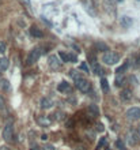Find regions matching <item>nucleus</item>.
Masks as SVG:
<instances>
[{"label":"nucleus","mask_w":140,"mask_h":150,"mask_svg":"<svg viewBox=\"0 0 140 150\" xmlns=\"http://www.w3.org/2000/svg\"><path fill=\"white\" fill-rule=\"evenodd\" d=\"M10 66V62L7 57H0V71H5Z\"/></svg>","instance_id":"2eb2a0df"},{"label":"nucleus","mask_w":140,"mask_h":150,"mask_svg":"<svg viewBox=\"0 0 140 150\" xmlns=\"http://www.w3.org/2000/svg\"><path fill=\"white\" fill-rule=\"evenodd\" d=\"M127 117L129 120H139L140 119V108H129L127 111Z\"/></svg>","instance_id":"423d86ee"},{"label":"nucleus","mask_w":140,"mask_h":150,"mask_svg":"<svg viewBox=\"0 0 140 150\" xmlns=\"http://www.w3.org/2000/svg\"><path fill=\"white\" fill-rule=\"evenodd\" d=\"M0 150H10V149H8L7 146H1V147H0Z\"/></svg>","instance_id":"473e14b6"},{"label":"nucleus","mask_w":140,"mask_h":150,"mask_svg":"<svg viewBox=\"0 0 140 150\" xmlns=\"http://www.w3.org/2000/svg\"><path fill=\"white\" fill-rule=\"evenodd\" d=\"M120 97H121L122 101H129V100L132 98V92H131L129 89H124V90H121Z\"/></svg>","instance_id":"ddd939ff"},{"label":"nucleus","mask_w":140,"mask_h":150,"mask_svg":"<svg viewBox=\"0 0 140 150\" xmlns=\"http://www.w3.org/2000/svg\"><path fill=\"white\" fill-rule=\"evenodd\" d=\"M124 82H125V78L124 77H117V79H116V85H117V86H122V85H124Z\"/></svg>","instance_id":"6ab92c4d"},{"label":"nucleus","mask_w":140,"mask_h":150,"mask_svg":"<svg viewBox=\"0 0 140 150\" xmlns=\"http://www.w3.org/2000/svg\"><path fill=\"white\" fill-rule=\"evenodd\" d=\"M73 79H75V85H76V88L80 90V92H83V93H87L88 90L91 89V83L88 82L86 78H83L82 75H72Z\"/></svg>","instance_id":"f257e3e1"},{"label":"nucleus","mask_w":140,"mask_h":150,"mask_svg":"<svg viewBox=\"0 0 140 150\" xmlns=\"http://www.w3.org/2000/svg\"><path fill=\"white\" fill-rule=\"evenodd\" d=\"M76 150H86V146H83V145H78V146H76Z\"/></svg>","instance_id":"7c9ffc66"},{"label":"nucleus","mask_w":140,"mask_h":150,"mask_svg":"<svg viewBox=\"0 0 140 150\" xmlns=\"http://www.w3.org/2000/svg\"><path fill=\"white\" fill-rule=\"evenodd\" d=\"M42 150H55V147H53L52 145H45L42 147Z\"/></svg>","instance_id":"cd10ccee"},{"label":"nucleus","mask_w":140,"mask_h":150,"mask_svg":"<svg viewBox=\"0 0 140 150\" xmlns=\"http://www.w3.org/2000/svg\"><path fill=\"white\" fill-rule=\"evenodd\" d=\"M41 49L40 48H34V49H31L30 53H29V56H27V64H34V63L40 59L41 56Z\"/></svg>","instance_id":"20e7f679"},{"label":"nucleus","mask_w":140,"mask_h":150,"mask_svg":"<svg viewBox=\"0 0 140 150\" xmlns=\"http://www.w3.org/2000/svg\"><path fill=\"white\" fill-rule=\"evenodd\" d=\"M93 71L95 75H102L104 74V70H102V67L99 66L98 63H93Z\"/></svg>","instance_id":"dca6fc26"},{"label":"nucleus","mask_w":140,"mask_h":150,"mask_svg":"<svg viewBox=\"0 0 140 150\" xmlns=\"http://www.w3.org/2000/svg\"><path fill=\"white\" fill-rule=\"evenodd\" d=\"M116 146H117V147H118L120 150H127V149H125V145H124V142H122V140H121V139L116 140Z\"/></svg>","instance_id":"412c9836"},{"label":"nucleus","mask_w":140,"mask_h":150,"mask_svg":"<svg viewBox=\"0 0 140 150\" xmlns=\"http://www.w3.org/2000/svg\"><path fill=\"white\" fill-rule=\"evenodd\" d=\"M49 66L53 70H59L61 67V62H60V59L56 55H52V56H49Z\"/></svg>","instance_id":"0eeeda50"},{"label":"nucleus","mask_w":140,"mask_h":150,"mask_svg":"<svg viewBox=\"0 0 140 150\" xmlns=\"http://www.w3.org/2000/svg\"><path fill=\"white\" fill-rule=\"evenodd\" d=\"M7 51V45L4 41H0V53H4Z\"/></svg>","instance_id":"5701e85b"},{"label":"nucleus","mask_w":140,"mask_h":150,"mask_svg":"<svg viewBox=\"0 0 140 150\" xmlns=\"http://www.w3.org/2000/svg\"><path fill=\"white\" fill-rule=\"evenodd\" d=\"M68 60H69V62H72V63H76V62H78V56L71 53V55H68Z\"/></svg>","instance_id":"b1692460"},{"label":"nucleus","mask_w":140,"mask_h":150,"mask_svg":"<svg viewBox=\"0 0 140 150\" xmlns=\"http://www.w3.org/2000/svg\"><path fill=\"white\" fill-rule=\"evenodd\" d=\"M80 68H82L83 71H86V73H88V66H87V63H82V64H80Z\"/></svg>","instance_id":"a878e982"},{"label":"nucleus","mask_w":140,"mask_h":150,"mask_svg":"<svg viewBox=\"0 0 140 150\" xmlns=\"http://www.w3.org/2000/svg\"><path fill=\"white\" fill-rule=\"evenodd\" d=\"M120 23H121V26H124V27H131L132 26V23H133V21H132V18H129V16H121V19H120Z\"/></svg>","instance_id":"4468645a"},{"label":"nucleus","mask_w":140,"mask_h":150,"mask_svg":"<svg viewBox=\"0 0 140 150\" xmlns=\"http://www.w3.org/2000/svg\"><path fill=\"white\" fill-rule=\"evenodd\" d=\"M37 123L42 127H49V126L52 124V120L49 119L48 116H40L38 119H37Z\"/></svg>","instance_id":"1a4fd4ad"},{"label":"nucleus","mask_w":140,"mask_h":150,"mask_svg":"<svg viewBox=\"0 0 140 150\" xmlns=\"http://www.w3.org/2000/svg\"><path fill=\"white\" fill-rule=\"evenodd\" d=\"M4 108V98L0 96V109H3Z\"/></svg>","instance_id":"c85d7f7f"},{"label":"nucleus","mask_w":140,"mask_h":150,"mask_svg":"<svg viewBox=\"0 0 140 150\" xmlns=\"http://www.w3.org/2000/svg\"><path fill=\"white\" fill-rule=\"evenodd\" d=\"M65 124H67L68 128H72V127H73V120H71V119L67 120V123H65Z\"/></svg>","instance_id":"bb28decb"},{"label":"nucleus","mask_w":140,"mask_h":150,"mask_svg":"<svg viewBox=\"0 0 140 150\" xmlns=\"http://www.w3.org/2000/svg\"><path fill=\"white\" fill-rule=\"evenodd\" d=\"M23 1H25V3H27V4H29V3H30V1H29V0H23Z\"/></svg>","instance_id":"72a5a7b5"},{"label":"nucleus","mask_w":140,"mask_h":150,"mask_svg":"<svg viewBox=\"0 0 140 150\" xmlns=\"http://www.w3.org/2000/svg\"><path fill=\"white\" fill-rule=\"evenodd\" d=\"M102 62L105 64H108V66H114V64H117L120 62V55L118 53H116V52H105L104 55H102Z\"/></svg>","instance_id":"f03ea898"},{"label":"nucleus","mask_w":140,"mask_h":150,"mask_svg":"<svg viewBox=\"0 0 140 150\" xmlns=\"http://www.w3.org/2000/svg\"><path fill=\"white\" fill-rule=\"evenodd\" d=\"M53 107V100L49 98V97H44L41 100V108L42 109H49Z\"/></svg>","instance_id":"9b49d317"},{"label":"nucleus","mask_w":140,"mask_h":150,"mask_svg":"<svg viewBox=\"0 0 140 150\" xmlns=\"http://www.w3.org/2000/svg\"><path fill=\"white\" fill-rule=\"evenodd\" d=\"M87 113L91 119H97V117L99 116V108L97 107V105H90L88 109H87Z\"/></svg>","instance_id":"6e6552de"},{"label":"nucleus","mask_w":140,"mask_h":150,"mask_svg":"<svg viewBox=\"0 0 140 150\" xmlns=\"http://www.w3.org/2000/svg\"><path fill=\"white\" fill-rule=\"evenodd\" d=\"M97 131L102 132V131H104V126H102V124H97Z\"/></svg>","instance_id":"c756f323"},{"label":"nucleus","mask_w":140,"mask_h":150,"mask_svg":"<svg viewBox=\"0 0 140 150\" xmlns=\"http://www.w3.org/2000/svg\"><path fill=\"white\" fill-rule=\"evenodd\" d=\"M1 88L4 89V90H8V89H10V83H8V81H7V79H1Z\"/></svg>","instance_id":"aec40b11"},{"label":"nucleus","mask_w":140,"mask_h":150,"mask_svg":"<svg viewBox=\"0 0 140 150\" xmlns=\"http://www.w3.org/2000/svg\"><path fill=\"white\" fill-rule=\"evenodd\" d=\"M104 143H105V138H101V140H99V143H98V149H99V147H101L102 145H104Z\"/></svg>","instance_id":"2f4dec72"},{"label":"nucleus","mask_w":140,"mask_h":150,"mask_svg":"<svg viewBox=\"0 0 140 150\" xmlns=\"http://www.w3.org/2000/svg\"><path fill=\"white\" fill-rule=\"evenodd\" d=\"M30 34L34 37V38H42V37H44L42 30H41V29H38L37 26H31V27H30Z\"/></svg>","instance_id":"9d476101"},{"label":"nucleus","mask_w":140,"mask_h":150,"mask_svg":"<svg viewBox=\"0 0 140 150\" xmlns=\"http://www.w3.org/2000/svg\"><path fill=\"white\" fill-rule=\"evenodd\" d=\"M127 140H128V143H129L131 146H136L140 142V134H139V131H137V130H135V128L129 130V131L127 132Z\"/></svg>","instance_id":"7ed1b4c3"},{"label":"nucleus","mask_w":140,"mask_h":150,"mask_svg":"<svg viewBox=\"0 0 140 150\" xmlns=\"http://www.w3.org/2000/svg\"><path fill=\"white\" fill-rule=\"evenodd\" d=\"M127 67H128V63H125L124 66H121V67H118V68H117V71H116V73L118 74V75H121V74H122V73L125 71V70H127Z\"/></svg>","instance_id":"4be33fe9"},{"label":"nucleus","mask_w":140,"mask_h":150,"mask_svg":"<svg viewBox=\"0 0 140 150\" xmlns=\"http://www.w3.org/2000/svg\"><path fill=\"white\" fill-rule=\"evenodd\" d=\"M59 55H60V57H61L64 62H69V60H68V55H67V53H64V52H60Z\"/></svg>","instance_id":"393cba45"},{"label":"nucleus","mask_w":140,"mask_h":150,"mask_svg":"<svg viewBox=\"0 0 140 150\" xmlns=\"http://www.w3.org/2000/svg\"><path fill=\"white\" fill-rule=\"evenodd\" d=\"M59 92H61V93H71V90H72V88H71V85L68 82H61L60 85H59Z\"/></svg>","instance_id":"f8f14e48"},{"label":"nucleus","mask_w":140,"mask_h":150,"mask_svg":"<svg viewBox=\"0 0 140 150\" xmlns=\"http://www.w3.org/2000/svg\"><path fill=\"white\" fill-rule=\"evenodd\" d=\"M101 88H102L104 92H108V90H109V83H108V81H106L105 78L101 79Z\"/></svg>","instance_id":"f3484780"},{"label":"nucleus","mask_w":140,"mask_h":150,"mask_svg":"<svg viewBox=\"0 0 140 150\" xmlns=\"http://www.w3.org/2000/svg\"><path fill=\"white\" fill-rule=\"evenodd\" d=\"M97 48H98V49H101V51L109 52V48H108V45H105L104 42H97Z\"/></svg>","instance_id":"a211bd4d"},{"label":"nucleus","mask_w":140,"mask_h":150,"mask_svg":"<svg viewBox=\"0 0 140 150\" xmlns=\"http://www.w3.org/2000/svg\"><path fill=\"white\" fill-rule=\"evenodd\" d=\"M12 135H14V127H12L11 123H8V124H5V127L3 128V138H4V140L10 142V140L12 139Z\"/></svg>","instance_id":"39448f33"}]
</instances>
